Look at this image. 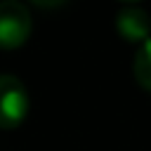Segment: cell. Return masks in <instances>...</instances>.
Instances as JSON below:
<instances>
[{"label":"cell","mask_w":151,"mask_h":151,"mask_svg":"<svg viewBox=\"0 0 151 151\" xmlns=\"http://www.w3.org/2000/svg\"><path fill=\"white\" fill-rule=\"evenodd\" d=\"M31 12L21 0H0V47L14 50L31 35Z\"/></svg>","instance_id":"cell-1"},{"label":"cell","mask_w":151,"mask_h":151,"mask_svg":"<svg viewBox=\"0 0 151 151\" xmlns=\"http://www.w3.org/2000/svg\"><path fill=\"white\" fill-rule=\"evenodd\" d=\"M28 113V92L12 73H0V127H17Z\"/></svg>","instance_id":"cell-2"},{"label":"cell","mask_w":151,"mask_h":151,"mask_svg":"<svg viewBox=\"0 0 151 151\" xmlns=\"http://www.w3.org/2000/svg\"><path fill=\"white\" fill-rule=\"evenodd\" d=\"M116 31L127 42H144L151 38V17L142 7H125L116 14Z\"/></svg>","instance_id":"cell-3"},{"label":"cell","mask_w":151,"mask_h":151,"mask_svg":"<svg viewBox=\"0 0 151 151\" xmlns=\"http://www.w3.org/2000/svg\"><path fill=\"white\" fill-rule=\"evenodd\" d=\"M132 73L139 87H144L146 92H151V38L144 40L137 47L134 54V64H132Z\"/></svg>","instance_id":"cell-4"},{"label":"cell","mask_w":151,"mask_h":151,"mask_svg":"<svg viewBox=\"0 0 151 151\" xmlns=\"http://www.w3.org/2000/svg\"><path fill=\"white\" fill-rule=\"evenodd\" d=\"M33 5H38V7H45V9H52V7H61L64 2H68V0H31Z\"/></svg>","instance_id":"cell-5"},{"label":"cell","mask_w":151,"mask_h":151,"mask_svg":"<svg viewBox=\"0 0 151 151\" xmlns=\"http://www.w3.org/2000/svg\"><path fill=\"white\" fill-rule=\"evenodd\" d=\"M120 2H127V5H132V2H139V0H120Z\"/></svg>","instance_id":"cell-6"}]
</instances>
